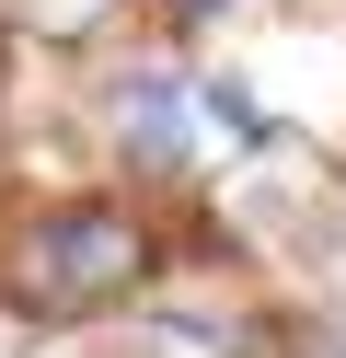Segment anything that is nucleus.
<instances>
[{"label":"nucleus","instance_id":"obj_3","mask_svg":"<svg viewBox=\"0 0 346 358\" xmlns=\"http://www.w3.org/2000/svg\"><path fill=\"white\" fill-rule=\"evenodd\" d=\"M12 104H23V35L0 24V139H12Z\"/></svg>","mask_w":346,"mask_h":358},{"label":"nucleus","instance_id":"obj_2","mask_svg":"<svg viewBox=\"0 0 346 358\" xmlns=\"http://www.w3.org/2000/svg\"><path fill=\"white\" fill-rule=\"evenodd\" d=\"M231 12H243V0H138V24H150L161 47H196V35L231 24Z\"/></svg>","mask_w":346,"mask_h":358},{"label":"nucleus","instance_id":"obj_1","mask_svg":"<svg viewBox=\"0 0 346 358\" xmlns=\"http://www.w3.org/2000/svg\"><path fill=\"white\" fill-rule=\"evenodd\" d=\"M173 289L161 220L127 185H0V324L12 335H69L150 312Z\"/></svg>","mask_w":346,"mask_h":358},{"label":"nucleus","instance_id":"obj_4","mask_svg":"<svg viewBox=\"0 0 346 358\" xmlns=\"http://www.w3.org/2000/svg\"><path fill=\"white\" fill-rule=\"evenodd\" d=\"M335 196H346V162H335Z\"/></svg>","mask_w":346,"mask_h":358}]
</instances>
